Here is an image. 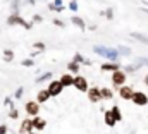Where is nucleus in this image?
I'll return each instance as SVG.
<instances>
[{
  "label": "nucleus",
  "instance_id": "1",
  "mask_svg": "<svg viewBox=\"0 0 148 134\" xmlns=\"http://www.w3.org/2000/svg\"><path fill=\"white\" fill-rule=\"evenodd\" d=\"M93 52L97 55L105 57L110 62H117L119 60V50H115V48H109V46H103V45H95L93 46Z\"/></svg>",
  "mask_w": 148,
  "mask_h": 134
},
{
  "label": "nucleus",
  "instance_id": "2",
  "mask_svg": "<svg viewBox=\"0 0 148 134\" xmlns=\"http://www.w3.org/2000/svg\"><path fill=\"white\" fill-rule=\"evenodd\" d=\"M7 24H9V26H16V24H19V26H23L24 29H31V24H29V23H26L19 14H12V16H9Z\"/></svg>",
  "mask_w": 148,
  "mask_h": 134
},
{
  "label": "nucleus",
  "instance_id": "3",
  "mask_svg": "<svg viewBox=\"0 0 148 134\" xmlns=\"http://www.w3.org/2000/svg\"><path fill=\"white\" fill-rule=\"evenodd\" d=\"M126 77H127V76H126V72L117 69V70H114V72H112V84H114L115 88H119V86H122V84L126 83Z\"/></svg>",
  "mask_w": 148,
  "mask_h": 134
},
{
  "label": "nucleus",
  "instance_id": "4",
  "mask_svg": "<svg viewBox=\"0 0 148 134\" xmlns=\"http://www.w3.org/2000/svg\"><path fill=\"white\" fill-rule=\"evenodd\" d=\"M131 101L138 107H145V105H148V96L143 91H134L133 96H131Z\"/></svg>",
  "mask_w": 148,
  "mask_h": 134
},
{
  "label": "nucleus",
  "instance_id": "5",
  "mask_svg": "<svg viewBox=\"0 0 148 134\" xmlns=\"http://www.w3.org/2000/svg\"><path fill=\"white\" fill-rule=\"evenodd\" d=\"M48 93H50V96H59L60 93H62V90H64V86L60 84V81L59 79H55V81H50V84H48Z\"/></svg>",
  "mask_w": 148,
  "mask_h": 134
},
{
  "label": "nucleus",
  "instance_id": "6",
  "mask_svg": "<svg viewBox=\"0 0 148 134\" xmlns=\"http://www.w3.org/2000/svg\"><path fill=\"white\" fill-rule=\"evenodd\" d=\"M73 86L77 91L86 93V90H88V81H86V77H83V76H76L74 81H73Z\"/></svg>",
  "mask_w": 148,
  "mask_h": 134
},
{
  "label": "nucleus",
  "instance_id": "7",
  "mask_svg": "<svg viewBox=\"0 0 148 134\" xmlns=\"http://www.w3.org/2000/svg\"><path fill=\"white\" fill-rule=\"evenodd\" d=\"M24 108H26V113H28L29 117H35V115L40 113V103H38V101H33V100L28 101Z\"/></svg>",
  "mask_w": 148,
  "mask_h": 134
},
{
  "label": "nucleus",
  "instance_id": "8",
  "mask_svg": "<svg viewBox=\"0 0 148 134\" xmlns=\"http://www.w3.org/2000/svg\"><path fill=\"white\" fill-rule=\"evenodd\" d=\"M86 93H88V100L91 101V103H98V101H102L100 90H98V88H88Z\"/></svg>",
  "mask_w": 148,
  "mask_h": 134
},
{
  "label": "nucleus",
  "instance_id": "9",
  "mask_svg": "<svg viewBox=\"0 0 148 134\" xmlns=\"http://www.w3.org/2000/svg\"><path fill=\"white\" fill-rule=\"evenodd\" d=\"M119 88H121V90H119V96H121L122 100H131V96H133V93H134L133 88H131V86H124V84L119 86Z\"/></svg>",
  "mask_w": 148,
  "mask_h": 134
},
{
  "label": "nucleus",
  "instance_id": "10",
  "mask_svg": "<svg viewBox=\"0 0 148 134\" xmlns=\"http://www.w3.org/2000/svg\"><path fill=\"white\" fill-rule=\"evenodd\" d=\"M31 124H33V129L41 131V129L47 126V120H45V119H41V117H38V115H35V117L31 119Z\"/></svg>",
  "mask_w": 148,
  "mask_h": 134
},
{
  "label": "nucleus",
  "instance_id": "11",
  "mask_svg": "<svg viewBox=\"0 0 148 134\" xmlns=\"http://www.w3.org/2000/svg\"><path fill=\"white\" fill-rule=\"evenodd\" d=\"M29 131H33V124H31V119H24V120L21 122L19 134H28Z\"/></svg>",
  "mask_w": 148,
  "mask_h": 134
},
{
  "label": "nucleus",
  "instance_id": "12",
  "mask_svg": "<svg viewBox=\"0 0 148 134\" xmlns=\"http://www.w3.org/2000/svg\"><path fill=\"white\" fill-rule=\"evenodd\" d=\"M50 100V93H48V90H40L36 95V101L38 103H45V101Z\"/></svg>",
  "mask_w": 148,
  "mask_h": 134
},
{
  "label": "nucleus",
  "instance_id": "13",
  "mask_svg": "<svg viewBox=\"0 0 148 134\" xmlns=\"http://www.w3.org/2000/svg\"><path fill=\"white\" fill-rule=\"evenodd\" d=\"M60 84L66 88V86H73V81H74V76H71V74H64V76H60Z\"/></svg>",
  "mask_w": 148,
  "mask_h": 134
},
{
  "label": "nucleus",
  "instance_id": "14",
  "mask_svg": "<svg viewBox=\"0 0 148 134\" xmlns=\"http://www.w3.org/2000/svg\"><path fill=\"white\" fill-rule=\"evenodd\" d=\"M119 69V64L117 62H109V64H102V70L103 72H114Z\"/></svg>",
  "mask_w": 148,
  "mask_h": 134
},
{
  "label": "nucleus",
  "instance_id": "15",
  "mask_svg": "<svg viewBox=\"0 0 148 134\" xmlns=\"http://www.w3.org/2000/svg\"><path fill=\"white\" fill-rule=\"evenodd\" d=\"M110 113H112V117L115 119V122H119V120H122V113H121V108L117 107V105H114L110 108Z\"/></svg>",
  "mask_w": 148,
  "mask_h": 134
},
{
  "label": "nucleus",
  "instance_id": "16",
  "mask_svg": "<svg viewBox=\"0 0 148 134\" xmlns=\"http://www.w3.org/2000/svg\"><path fill=\"white\" fill-rule=\"evenodd\" d=\"M71 23H73L74 26H77L79 29H86V24H84V21H83L81 17H77V16H73V17H71Z\"/></svg>",
  "mask_w": 148,
  "mask_h": 134
},
{
  "label": "nucleus",
  "instance_id": "17",
  "mask_svg": "<svg viewBox=\"0 0 148 134\" xmlns=\"http://www.w3.org/2000/svg\"><path fill=\"white\" fill-rule=\"evenodd\" d=\"M74 62H77V64L81 62V64H84V66H90V64H91V60H90V59H84L81 53H76V55H74Z\"/></svg>",
  "mask_w": 148,
  "mask_h": 134
},
{
  "label": "nucleus",
  "instance_id": "18",
  "mask_svg": "<svg viewBox=\"0 0 148 134\" xmlns=\"http://www.w3.org/2000/svg\"><path fill=\"white\" fill-rule=\"evenodd\" d=\"M112 90H109V88H103V90H100V96H102V100H110L112 98Z\"/></svg>",
  "mask_w": 148,
  "mask_h": 134
},
{
  "label": "nucleus",
  "instance_id": "19",
  "mask_svg": "<svg viewBox=\"0 0 148 134\" xmlns=\"http://www.w3.org/2000/svg\"><path fill=\"white\" fill-rule=\"evenodd\" d=\"M105 124H107L109 127H114V126H115V119L112 117L110 110H109V112H105Z\"/></svg>",
  "mask_w": 148,
  "mask_h": 134
},
{
  "label": "nucleus",
  "instance_id": "20",
  "mask_svg": "<svg viewBox=\"0 0 148 134\" xmlns=\"http://www.w3.org/2000/svg\"><path fill=\"white\" fill-rule=\"evenodd\" d=\"M131 36H133L134 40H138V41H141V43L148 45V38L145 36V34H141V33H131Z\"/></svg>",
  "mask_w": 148,
  "mask_h": 134
},
{
  "label": "nucleus",
  "instance_id": "21",
  "mask_svg": "<svg viewBox=\"0 0 148 134\" xmlns=\"http://www.w3.org/2000/svg\"><path fill=\"white\" fill-rule=\"evenodd\" d=\"M12 59H14V52L12 50H5L3 52V60L5 62H12Z\"/></svg>",
  "mask_w": 148,
  "mask_h": 134
},
{
  "label": "nucleus",
  "instance_id": "22",
  "mask_svg": "<svg viewBox=\"0 0 148 134\" xmlns=\"http://www.w3.org/2000/svg\"><path fill=\"white\" fill-rule=\"evenodd\" d=\"M52 77V72H45V74H41L40 77L35 79V83H43V81H47V79H50Z\"/></svg>",
  "mask_w": 148,
  "mask_h": 134
},
{
  "label": "nucleus",
  "instance_id": "23",
  "mask_svg": "<svg viewBox=\"0 0 148 134\" xmlns=\"http://www.w3.org/2000/svg\"><path fill=\"white\" fill-rule=\"evenodd\" d=\"M67 69H69L71 72H79V64L73 60V62H69V64H67Z\"/></svg>",
  "mask_w": 148,
  "mask_h": 134
},
{
  "label": "nucleus",
  "instance_id": "24",
  "mask_svg": "<svg viewBox=\"0 0 148 134\" xmlns=\"http://www.w3.org/2000/svg\"><path fill=\"white\" fill-rule=\"evenodd\" d=\"M48 9L53 10V12H60V10H64L62 5H55V3H48Z\"/></svg>",
  "mask_w": 148,
  "mask_h": 134
},
{
  "label": "nucleus",
  "instance_id": "25",
  "mask_svg": "<svg viewBox=\"0 0 148 134\" xmlns=\"http://www.w3.org/2000/svg\"><path fill=\"white\" fill-rule=\"evenodd\" d=\"M33 48H36L38 52H43L47 46H45V43H40V41H38V43H33Z\"/></svg>",
  "mask_w": 148,
  "mask_h": 134
},
{
  "label": "nucleus",
  "instance_id": "26",
  "mask_svg": "<svg viewBox=\"0 0 148 134\" xmlns=\"http://www.w3.org/2000/svg\"><path fill=\"white\" fill-rule=\"evenodd\" d=\"M9 117H10V119H19V112H17V110H16V108L12 107V110H10V113H9Z\"/></svg>",
  "mask_w": 148,
  "mask_h": 134
},
{
  "label": "nucleus",
  "instance_id": "27",
  "mask_svg": "<svg viewBox=\"0 0 148 134\" xmlns=\"http://www.w3.org/2000/svg\"><path fill=\"white\" fill-rule=\"evenodd\" d=\"M23 66H24V67L35 66V60H33V59H26V60H23Z\"/></svg>",
  "mask_w": 148,
  "mask_h": 134
},
{
  "label": "nucleus",
  "instance_id": "28",
  "mask_svg": "<svg viewBox=\"0 0 148 134\" xmlns=\"http://www.w3.org/2000/svg\"><path fill=\"white\" fill-rule=\"evenodd\" d=\"M119 50H121V52H119V55H121V53H122V55H129V53H131V50H129V48H126V46H119Z\"/></svg>",
  "mask_w": 148,
  "mask_h": 134
},
{
  "label": "nucleus",
  "instance_id": "29",
  "mask_svg": "<svg viewBox=\"0 0 148 134\" xmlns=\"http://www.w3.org/2000/svg\"><path fill=\"white\" fill-rule=\"evenodd\" d=\"M69 9H71L73 12H76V10H77V2H76V0H71V3H69Z\"/></svg>",
  "mask_w": 148,
  "mask_h": 134
},
{
  "label": "nucleus",
  "instance_id": "30",
  "mask_svg": "<svg viewBox=\"0 0 148 134\" xmlns=\"http://www.w3.org/2000/svg\"><path fill=\"white\" fill-rule=\"evenodd\" d=\"M23 91H24L23 88H17L16 93H14V98H21V96H23Z\"/></svg>",
  "mask_w": 148,
  "mask_h": 134
},
{
  "label": "nucleus",
  "instance_id": "31",
  "mask_svg": "<svg viewBox=\"0 0 148 134\" xmlns=\"http://www.w3.org/2000/svg\"><path fill=\"white\" fill-rule=\"evenodd\" d=\"M138 64H143V66L148 67V59H147V57H141V59H138Z\"/></svg>",
  "mask_w": 148,
  "mask_h": 134
},
{
  "label": "nucleus",
  "instance_id": "32",
  "mask_svg": "<svg viewBox=\"0 0 148 134\" xmlns=\"http://www.w3.org/2000/svg\"><path fill=\"white\" fill-rule=\"evenodd\" d=\"M102 16H107L109 19H112V9H107L105 12H102Z\"/></svg>",
  "mask_w": 148,
  "mask_h": 134
},
{
  "label": "nucleus",
  "instance_id": "33",
  "mask_svg": "<svg viewBox=\"0 0 148 134\" xmlns=\"http://www.w3.org/2000/svg\"><path fill=\"white\" fill-rule=\"evenodd\" d=\"M7 131H9V129H7V126H5V124H2V126H0V134H7Z\"/></svg>",
  "mask_w": 148,
  "mask_h": 134
},
{
  "label": "nucleus",
  "instance_id": "34",
  "mask_svg": "<svg viewBox=\"0 0 148 134\" xmlns=\"http://www.w3.org/2000/svg\"><path fill=\"white\" fill-rule=\"evenodd\" d=\"M52 23H53V24H55V26H60V28H62V26H64V23H62V21H60V19H53V21H52Z\"/></svg>",
  "mask_w": 148,
  "mask_h": 134
},
{
  "label": "nucleus",
  "instance_id": "35",
  "mask_svg": "<svg viewBox=\"0 0 148 134\" xmlns=\"http://www.w3.org/2000/svg\"><path fill=\"white\" fill-rule=\"evenodd\" d=\"M33 21H35V23H41L43 17H41V16H33Z\"/></svg>",
  "mask_w": 148,
  "mask_h": 134
},
{
  "label": "nucleus",
  "instance_id": "36",
  "mask_svg": "<svg viewBox=\"0 0 148 134\" xmlns=\"http://www.w3.org/2000/svg\"><path fill=\"white\" fill-rule=\"evenodd\" d=\"M3 103H5V105H9V107H14V105H12V100H10V98H5V101H3Z\"/></svg>",
  "mask_w": 148,
  "mask_h": 134
},
{
  "label": "nucleus",
  "instance_id": "37",
  "mask_svg": "<svg viewBox=\"0 0 148 134\" xmlns=\"http://www.w3.org/2000/svg\"><path fill=\"white\" fill-rule=\"evenodd\" d=\"M53 3H55V5H62V0H55Z\"/></svg>",
  "mask_w": 148,
  "mask_h": 134
},
{
  "label": "nucleus",
  "instance_id": "38",
  "mask_svg": "<svg viewBox=\"0 0 148 134\" xmlns=\"http://www.w3.org/2000/svg\"><path fill=\"white\" fill-rule=\"evenodd\" d=\"M145 84L148 86V76H145Z\"/></svg>",
  "mask_w": 148,
  "mask_h": 134
},
{
  "label": "nucleus",
  "instance_id": "39",
  "mask_svg": "<svg viewBox=\"0 0 148 134\" xmlns=\"http://www.w3.org/2000/svg\"><path fill=\"white\" fill-rule=\"evenodd\" d=\"M28 134H38V133H33V131H29V133H28Z\"/></svg>",
  "mask_w": 148,
  "mask_h": 134
}]
</instances>
